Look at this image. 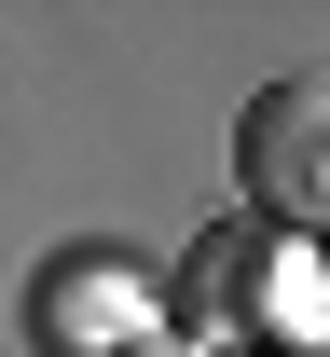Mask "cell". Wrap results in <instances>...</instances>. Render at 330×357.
<instances>
[{
	"label": "cell",
	"instance_id": "obj_1",
	"mask_svg": "<svg viewBox=\"0 0 330 357\" xmlns=\"http://www.w3.org/2000/svg\"><path fill=\"white\" fill-rule=\"evenodd\" d=\"M165 330H193V344H220V357L303 344V330H330V261L303 234H276V220L234 206V220L193 234V261L165 275Z\"/></svg>",
	"mask_w": 330,
	"mask_h": 357
},
{
	"label": "cell",
	"instance_id": "obj_2",
	"mask_svg": "<svg viewBox=\"0 0 330 357\" xmlns=\"http://www.w3.org/2000/svg\"><path fill=\"white\" fill-rule=\"evenodd\" d=\"M14 330H28V357H124V344L165 330V275H151L124 234H69V248H42Z\"/></svg>",
	"mask_w": 330,
	"mask_h": 357
},
{
	"label": "cell",
	"instance_id": "obj_3",
	"mask_svg": "<svg viewBox=\"0 0 330 357\" xmlns=\"http://www.w3.org/2000/svg\"><path fill=\"white\" fill-rule=\"evenodd\" d=\"M234 192L276 234H330V69H289L234 110Z\"/></svg>",
	"mask_w": 330,
	"mask_h": 357
},
{
	"label": "cell",
	"instance_id": "obj_4",
	"mask_svg": "<svg viewBox=\"0 0 330 357\" xmlns=\"http://www.w3.org/2000/svg\"><path fill=\"white\" fill-rule=\"evenodd\" d=\"M124 357H220V344H193V330H151V344H124Z\"/></svg>",
	"mask_w": 330,
	"mask_h": 357
},
{
	"label": "cell",
	"instance_id": "obj_5",
	"mask_svg": "<svg viewBox=\"0 0 330 357\" xmlns=\"http://www.w3.org/2000/svg\"><path fill=\"white\" fill-rule=\"evenodd\" d=\"M262 357H330V330H303V344H262Z\"/></svg>",
	"mask_w": 330,
	"mask_h": 357
},
{
	"label": "cell",
	"instance_id": "obj_6",
	"mask_svg": "<svg viewBox=\"0 0 330 357\" xmlns=\"http://www.w3.org/2000/svg\"><path fill=\"white\" fill-rule=\"evenodd\" d=\"M317 261H330V248H317Z\"/></svg>",
	"mask_w": 330,
	"mask_h": 357
}]
</instances>
